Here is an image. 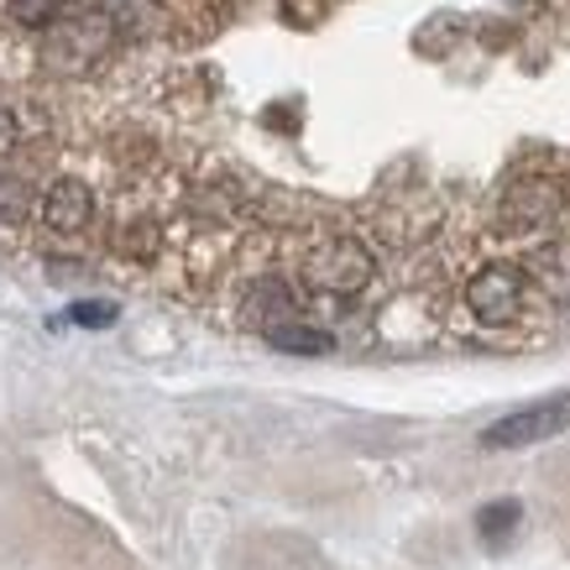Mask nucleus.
I'll list each match as a JSON object with an SVG mask.
<instances>
[{"label":"nucleus","mask_w":570,"mask_h":570,"mask_svg":"<svg viewBox=\"0 0 570 570\" xmlns=\"http://www.w3.org/2000/svg\"><path fill=\"white\" fill-rule=\"evenodd\" d=\"M466 304L482 325H508L523 304V277L513 267H482L466 283Z\"/></svg>","instance_id":"3"},{"label":"nucleus","mask_w":570,"mask_h":570,"mask_svg":"<svg viewBox=\"0 0 570 570\" xmlns=\"http://www.w3.org/2000/svg\"><path fill=\"white\" fill-rule=\"evenodd\" d=\"M63 6H69V0H11V17H17L21 27H48V21H58Z\"/></svg>","instance_id":"7"},{"label":"nucleus","mask_w":570,"mask_h":570,"mask_svg":"<svg viewBox=\"0 0 570 570\" xmlns=\"http://www.w3.org/2000/svg\"><path fill=\"white\" fill-rule=\"evenodd\" d=\"M89 215H95V194H89L79 178H58V184L42 194V220H48L52 230H63V236L85 230Z\"/></svg>","instance_id":"4"},{"label":"nucleus","mask_w":570,"mask_h":570,"mask_svg":"<svg viewBox=\"0 0 570 570\" xmlns=\"http://www.w3.org/2000/svg\"><path fill=\"white\" fill-rule=\"evenodd\" d=\"M570 430V393L560 397H539L529 409H513V414H502L498 424H487L482 430V445L487 450H523V445H544L554 434Z\"/></svg>","instance_id":"1"},{"label":"nucleus","mask_w":570,"mask_h":570,"mask_svg":"<svg viewBox=\"0 0 570 570\" xmlns=\"http://www.w3.org/2000/svg\"><path fill=\"white\" fill-rule=\"evenodd\" d=\"M69 320L73 325H85V330H105V325H116V304H105V298H95V304H73Z\"/></svg>","instance_id":"8"},{"label":"nucleus","mask_w":570,"mask_h":570,"mask_svg":"<svg viewBox=\"0 0 570 570\" xmlns=\"http://www.w3.org/2000/svg\"><path fill=\"white\" fill-rule=\"evenodd\" d=\"M11 137H17V121H11V110H6V105H0V153H6V147H11Z\"/></svg>","instance_id":"9"},{"label":"nucleus","mask_w":570,"mask_h":570,"mask_svg":"<svg viewBox=\"0 0 570 570\" xmlns=\"http://www.w3.org/2000/svg\"><path fill=\"white\" fill-rule=\"evenodd\" d=\"M519 523H523L519 498H498V502H487V508H476V534H482L487 550H502L508 539L519 534Z\"/></svg>","instance_id":"6"},{"label":"nucleus","mask_w":570,"mask_h":570,"mask_svg":"<svg viewBox=\"0 0 570 570\" xmlns=\"http://www.w3.org/2000/svg\"><path fill=\"white\" fill-rule=\"evenodd\" d=\"M304 277L320 294H362L372 283V252L362 242H351V236H330V242H320L309 252Z\"/></svg>","instance_id":"2"},{"label":"nucleus","mask_w":570,"mask_h":570,"mask_svg":"<svg viewBox=\"0 0 570 570\" xmlns=\"http://www.w3.org/2000/svg\"><path fill=\"white\" fill-rule=\"evenodd\" d=\"M267 346L288 351V356H330V351H335V335H330V330H314V325H298V320H277V325H267Z\"/></svg>","instance_id":"5"}]
</instances>
